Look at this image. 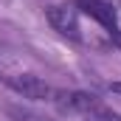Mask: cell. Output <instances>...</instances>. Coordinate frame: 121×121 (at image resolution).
<instances>
[{"label": "cell", "instance_id": "6da1fadb", "mask_svg": "<svg viewBox=\"0 0 121 121\" xmlns=\"http://www.w3.org/2000/svg\"><path fill=\"white\" fill-rule=\"evenodd\" d=\"M6 85L17 96L31 99V101H54V87L48 82H42L39 76H31V73H14V76H6Z\"/></svg>", "mask_w": 121, "mask_h": 121}, {"label": "cell", "instance_id": "7a4b0ae2", "mask_svg": "<svg viewBox=\"0 0 121 121\" xmlns=\"http://www.w3.org/2000/svg\"><path fill=\"white\" fill-rule=\"evenodd\" d=\"M45 17H48L51 28L56 31V34L68 37V39H82V31H79V14H76V9H70V6H51V9L45 11Z\"/></svg>", "mask_w": 121, "mask_h": 121}, {"label": "cell", "instance_id": "5b68a950", "mask_svg": "<svg viewBox=\"0 0 121 121\" xmlns=\"http://www.w3.org/2000/svg\"><path fill=\"white\" fill-rule=\"evenodd\" d=\"M101 118L104 121H121V116L118 113H110V110H101Z\"/></svg>", "mask_w": 121, "mask_h": 121}, {"label": "cell", "instance_id": "3957f363", "mask_svg": "<svg viewBox=\"0 0 121 121\" xmlns=\"http://www.w3.org/2000/svg\"><path fill=\"white\" fill-rule=\"evenodd\" d=\"M76 6H79L87 17H93L113 39L118 37V17H116V9H113L110 3H104V0H76Z\"/></svg>", "mask_w": 121, "mask_h": 121}, {"label": "cell", "instance_id": "8992f818", "mask_svg": "<svg viewBox=\"0 0 121 121\" xmlns=\"http://www.w3.org/2000/svg\"><path fill=\"white\" fill-rule=\"evenodd\" d=\"M110 90H113V93H118V96H121V82H113V85H110Z\"/></svg>", "mask_w": 121, "mask_h": 121}, {"label": "cell", "instance_id": "277c9868", "mask_svg": "<svg viewBox=\"0 0 121 121\" xmlns=\"http://www.w3.org/2000/svg\"><path fill=\"white\" fill-rule=\"evenodd\" d=\"M54 101L59 104V107H65V110H79V113H90V110H96V113H101V104L96 101V96L93 93H82V90H56L54 93Z\"/></svg>", "mask_w": 121, "mask_h": 121}]
</instances>
